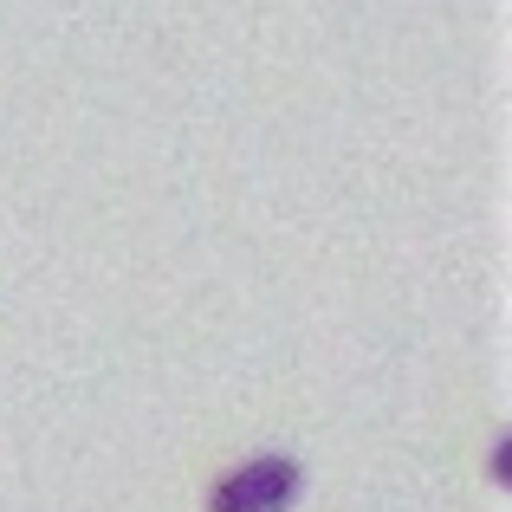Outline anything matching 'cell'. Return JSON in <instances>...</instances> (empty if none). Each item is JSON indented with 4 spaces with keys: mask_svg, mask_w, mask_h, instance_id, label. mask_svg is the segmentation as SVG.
I'll use <instances>...</instances> for the list:
<instances>
[{
    "mask_svg": "<svg viewBox=\"0 0 512 512\" xmlns=\"http://www.w3.org/2000/svg\"><path fill=\"white\" fill-rule=\"evenodd\" d=\"M299 487H305L299 461L260 454V461H240V467H227V474L214 480L208 512H286L292 500H299Z\"/></svg>",
    "mask_w": 512,
    "mask_h": 512,
    "instance_id": "obj_1",
    "label": "cell"
}]
</instances>
